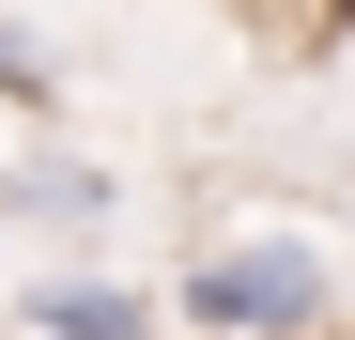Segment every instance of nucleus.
Returning <instances> with one entry per match:
<instances>
[{"instance_id":"obj_1","label":"nucleus","mask_w":355,"mask_h":340,"mask_svg":"<svg viewBox=\"0 0 355 340\" xmlns=\"http://www.w3.org/2000/svg\"><path fill=\"white\" fill-rule=\"evenodd\" d=\"M155 309L186 325V340H340L355 325V278H340V248L324 232H201L186 263L155 278Z\"/></svg>"},{"instance_id":"obj_2","label":"nucleus","mask_w":355,"mask_h":340,"mask_svg":"<svg viewBox=\"0 0 355 340\" xmlns=\"http://www.w3.org/2000/svg\"><path fill=\"white\" fill-rule=\"evenodd\" d=\"M0 325H31V340H170L155 278H124V263H31V278H0Z\"/></svg>"},{"instance_id":"obj_3","label":"nucleus","mask_w":355,"mask_h":340,"mask_svg":"<svg viewBox=\"0 0 355 340\" xmlns=\"http://www.w3.org/2000/svg\"><path fill=\"white\" fill-rule=\"evenodd\" d=\"M108 216H124V170H93V155H62V139L0 155V248H93Z\"/></svg>"},{"instance_id":"obj_4","label":"nucleus","mask_w":355,"mask_h":340,"mask_svg":"<svg viewBox=\"0 0 355 340\" xmlns=\"http://www.w3.org/2000/svg\"><path fill=\"white\" fill-rule=\"evenodd\" d=\"M0 93H16L31 124H46V108H62V46H46L31 16H0Z\"/></svg>"},{"instance_id":"obj_5","label":"nucleus","mask_w":355,"mask_h":340,"mask_svg":"<svg viewBox=\"0 0 355 340\" xmlns=\"http://www.w3.org/2000/svg\"><path fill=\"white\" fill-rule=\"evenodd\" d=\"M340 46H355V0H340Z\"/></svg>"},{"instance_id":"obj_6","label":"nucleus","mask_w":355,"mask_h":340,"mask_svg":"<svg viewBox=\"0 0 355 340\" xmlns=\"http://www.w3.org/2000/svg\"><path fill=\"white\" fill-rule=\"evenodd\" d=\"M0 278H16V248H0Z\"/></svg>"}]
</instances>
